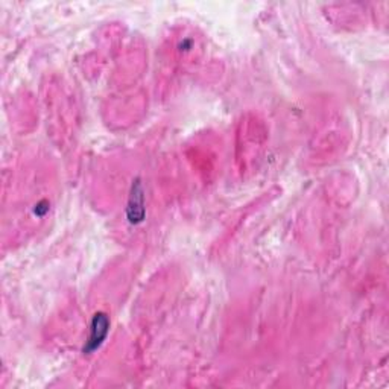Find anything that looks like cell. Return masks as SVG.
<instances>
[{
  "label": "cell",
  "mask_w": 389,
  "mask_h": 389,
  "mask_svg": "<svg viewBox=\"0 0 389 389\" xmlns=\"http://www.w3.org/2000/svg\"><path fill=\"white\" fill-rule=\"evenodd\" d=\"M108 329H110V321L107 318V315L105 313L94 315L92 325H90L89 339H87V345L84 347V352L93 353L94 350H98V348L104 344V340L108 335Z\"/></svg>",
  "instance_id": "1"
},
{
  "label": "cell",
  "mask_w": 389,
  "mask_h": 389,
  "mask_svg": "<svg viewBox=\"0 0 389 389\" xmlns=\"http://www.w3.org/2000/svg\"><path fill=\"white\" fill-rule=\"evenodd\" d=\"M126 210H128V221L131 224H139L145 218V198H143V187L139 180H136L132 184L128 209Z\"/></svg>",
  "instance_id": "2"
}]
</instances>
